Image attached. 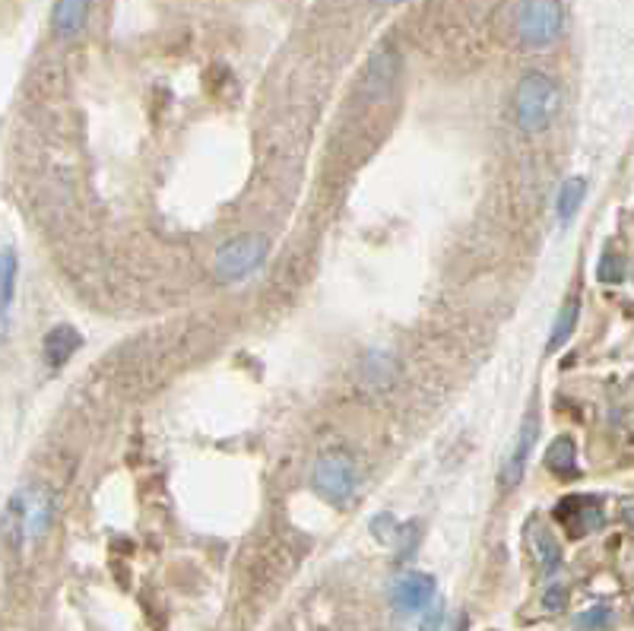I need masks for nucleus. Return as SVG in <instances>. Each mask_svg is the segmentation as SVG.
I'll list each match as a JSON object with an SVG mask.
<instances>
[{
    "label": "nucleus",
    "mask_w": 634,
    "mask_h": 631,
    "mask_svg": "<svg viewBox=\"0 0 634 631\" xmlns=\"http://www.w3.org/2000/svg\"><path fill=\"white\" fill-rule=\"evenodd\" d=\"M54 495L42 486H23L10 498L7 514H4V527L13 536V543L29 546L39 543L42 536H48L51 524H54Z\"/></svg>",
    "instance_id": "f257e3e1"
},
{
    "label": "nucleus",
    "mask_w": 634,
    "mask_h": 631,
    "mask_svg": "<svg viewBox=\"0 0 634 631\" xmlns=\"http://www.w3.org/2000/svg\"><path fill=\"white\" fill-rule=\"evenodd\" d=\"M558 111V86L546 73H527L514 92V118L524 134H543Z\"/></svg>",
    "instance_id": "f03ea898"
},
{
    "label": "nucleus",
    "mask_w": 634,
    "mask_h": 631,
    "mask_svg": "<svg viewBox=\"0 0 634 631\" xmlns=\"http://www.w3.org/2000/svg\"><path fill=\"white\" fill-rule=\"evenodd\" d=\"M514 26L527 48H546L562 32V4L558 0H520Z\"/></svg>",
    "instance_id": "7ed1b4c3"
},
{
    "label": "nucleus",
    "mask_w": 634,
    "mask_h": 631,
    "mask_svg": "<svg viewBox=\"0 0 634 631\" xmlns=\"http://www.w3.org/2000/svg\"><path fill=\"white\" fill-rule=\"evenodd\" d=\"M311 482L327 501H333V505H346L359 489V470H356V463H352V457L330 451L317 460Z\"/></svg>",
    "instance_id": "20e7f679"
},
{
    "label": "nucleus",
    "mask_w": 634,
    "mask_h": 631,
    "mask_svg": "<svg viewBox=\"0 0 634 631\" xmlns=\"http://www.w3.org/2000/svg\"><path fill=\"white\" fill-rule=\"evenodd\" d=\"M267 261V238L260 235H245V238H235L229 241L226 248H219L216 254V276L219 280H241V276L254 273L260 264Z\"/></svg>",
    "instance_id": "39448f33"
},
{
    "label": "nucleus",
    "mask_w": 634,
    "mask_h": 631,
    "mask_svg": "<svg viewBox=\"0 0 634 631\" xmlns=\"http://www.w3.org/2000/svg\"><path fill=\"white\" fill-rule=\"evenodd\" d=\"M390 600L403 612V616H416L435 603V578L422 571H403L390 584Z\"/></svg>",
    "instance_id": "423d86ee"
},
{
    "label": "nucleus",
    "mask_w": 634,
    "mask_h": 631,
    "mask_svg": "<svg viewBox=\"0 0 634 631\" xmlns=\"http://www.w3.org/2000/svg\"><path fill=\"white\" fill-rule=\"evenodd\" d=\"M536 429H539V419L536 416H527L524 429H520V435H517V444H514L511 457L505 460V467H501V486H505V489H514L517 482L524 479L527 460H530L533 441H536Z\"/></svg>",
    "instance_id": "0eeeda50"
},
{
    "label": "nucleus",
    "mask_w": 634,
    "mask_h": 631,
    "mask_svg": "<svg viewBox=\"0 0 634 631\" xmlns=\"http://www.w3.org/2000/svg\"><path fill=\"white\" fill-rule=\"evenodd\" d=\"M89 20V0H58L51 13V29L58 39L70 42L86 29Z\"/></svg>",
    "instance_id": "6e6552de"
},
{
    "label": "nucleus",
    "mask_w": 634,
    "mask_h": 631,
    "mask_svg": "<svg viewBox=\"0 0 634 631\" xmlns=\"http://www.w3.org/2000/svg\"><path fill=\"white\" fill-rule=\"evenodd\" d=\"M397 70H400V58L390 48L378 51L375 58L368 61V70H365V92H371V96H381V92H387L390 86H394L397 80Z\"/></svg>",
    "instance_id": "1a4fd4ad"
},
{
    "label": "nucleus",
    "mask_w": 634,
    "mask_h": 631,
    "mask_svg": "<svg viewBox=\"0 0 634 631\" xmlns=\"http://www.w3.org/2000/svg\"><path fill=\"white\" fill-rule=\"evenodd\" d=\"M80 346H83V337L73 327H67V324L54 327L45 337V362L51 368H61V365H67V359H73V352Z\"/></svg>",
    "instance_id": "9d476101"
},
{
    "label": "nucleus",
    "mask_w": 634,
    "mask_h": 631,
    "mask_svg": "<svg viewBox=\"0 0 634 631\" xmlns=\"http://www.w3.org/2000/svg\"><path fill=\"white\" fill-rule=\"evenodd\" d=\"M530 546H533V555H536L539 568H543L546 574H555L558 565H562V549H558L555 536L543 524L530 527Z\"/></svg>",
    "instance_id": "9b49d317"
},
{
    "label": "nucleus",
    "mask_w": 634,
    "mask_h": 631,
    "mask_svg": "<svg viewBox=\"0 0 634 631\" xmlns=\"http://www.w3.org/2000/svg\"><path fill=\"white\" fill-rule=\"evenodd\" d=\"M577 311H581V299H577V295H571V299L562 305V311H558L555 324H552V333H549V352H555L558 346L568 343V337L574 333V324H577Z\"/></svg>",
    "instance_id": "f8f14e48"
},
{
    "label": "nucleus",
    "mask_w": 634,
    "mask_h": 631,
    "mask_svg": "<svg viewBox=\"0 0 634 631\" xmlns=\"http://www.w3.org/2000/svg\"><path fill=\"white\" fill-rule=\"evenodd\" d=\"M587 197V181L584 178H568L562 184V191H558V203H555V210H558V219L562 222H571V216L577 213V207L584 203Z\"/></svg>",
    "instance_id": "ddd939ff"
},
{
    "label": "nucleus",
    "mask_w": 634,
    "mask_h": 631,
    "mask_svg": "<svg viewBox=\"0 0 634 631\" xmlns=\"http://www.w3.org/2000/svg\"><path fill=\"white\" fill-rule=\"evenodd\" d=\"M574 460H577V451H574V441L571 438H555L549 444V451H546V467L555 470V473H574Z\"/></svg>",
    "instance_id": "4468645a"
},
{
    "label": "nucleus",
    "mask_w": 634,
    "mask_h": 631,
    "mask_svg": "<svg viewBox=\"0 0 634 631\" xmlns=\"http://www.w3.org/2000/svg\"><path fill=\"white\" fill-rule=\"evenodd\" d=\"M0 270H4V276H0V289H4V321H7L10 305H13V292H16V251L10 245L4 248V257H0Z\"/></svg>",
    "instance_id": "2eb2a0df"
},
{
    "label": "nucleus",
    "mask_w": 634,
    "mask_h": 631,
    "mask_svg": "<svg viewBox=\"0 0 634 631\" xmlns=\"http://www.w3.org/2000/svg\"><path fill=\"white\" fill-rule=\"evenodd\" d=\"M609 622H612V612H609L606 606H596V609L584 612V616L577 619V628H587V631H593V628H606Z\"/></svg>",
    "instance_id": "dca6fc26"
},
{
    "label": "nucleus",
    "mask_w": 634,
    "mask_h": 631,
    "mask_svg": "<svg viewBox=\"0 0 634 631\" xmlns=\"http://www.w3.org/2000/svg\"><path fill=\"white\" fill-rule=\"evenodd\" d=\"M600 280L603 283H622V261L615 254H603V261H600Z\"/></svg>",
    "instance_id": "f3484780"
},
{
    "label": "nucleus",
    "mask_w": 634,
    "mask_h": 631,
    "mask_svg": "<svg viewBox=\"0 0 634 631\" xmlns=\"http://www.w3.org/2000/svg\"><path fill=\"white\" fill-rule=\"evenodd\" d=\"M565 603H568V590H565L562 584H555V587H549V590H546V597H543V606H546V609L562 612V609H565Z\"/></svg>",
    "instance_id": "a211bd4d"
},
{
    "label": "nucleus",
    "mask_w": 634,
    "mask_h": 631,
    "mask_svg": "<svg viewBox=\"0 0 634 631\" xmlns=\"http://www.w3.org/2000/svg\"><path fill=\"white\" fill-rule=\"evenodd\" d=\"M438 625H441V603L435 600V603H432V609H428L425 622H422V631H438Z\"/></svg>",
    "instance_id": "6ab92c4d"
},
{
    "label": "nucleus",
    "mask_w": 634,
    "mask_h": 631,
    "mask_svg": "<svg viewBox=\"0 0 634 631\" xmlns=\"http://www.w3.org/2000/svg\"><path fill=\"white\" fill-rule=\"evenodd\" d=\"M375 4H400V0H375Z\"/></svg>",
    "instance_id": "aec40b11"
},
{
    "label": "nucleus",
    "mask_w": 634,
    "mask_h": 631,
    "mask_svg": "<svg viewBox=\"0 0 634 631\" xmlns=\"http://www.w3.org/2000/svg\"><path fill=\"white\" fill-rule=\"evenodd\" d=\"M628 521H631V524H634V508H631V511H628Z\"/></svg>",
    "instance_id": "412c9836"
}]
</instances>
